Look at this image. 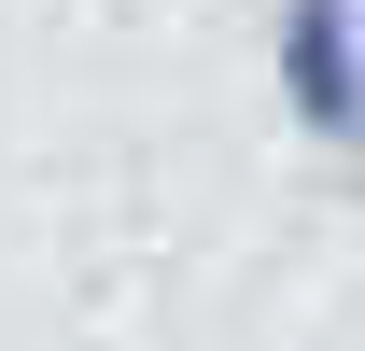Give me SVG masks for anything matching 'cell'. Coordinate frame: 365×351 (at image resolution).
Here are the masks:
<instances>
[{
  "mask_svg": "<svg viewBox=\"0 0 365 351\" xmlns=\"http://www.w3.org/2000/svg\"><path fill=\"white\" fill-rule=\"evenodd\" d=\"M281 98L309 127L365 141V0H295L281 14Z\"/></svg>",
  "mask_w": 365,
  "mask_h": 351,
  "instance_id": "obj_1",
  "label": "cell"
}]
</instances>
